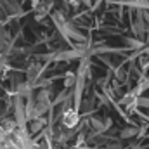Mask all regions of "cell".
Instances as JSON below:
<instances>
[{
  "label": "cell",
  "instance_id": "1",
  "mask_svg": "<svg viewBox=\"0 0 149 149\" xmlns=\"http://www.w3.org/2000/svg\"><path fill=\"white\" fill-rule=\"evenodd\" d=\"M132 30H134V33H137V35H144V31L148 30V23L144 21V17H142V16H139V17L135 19V23H134Z\"/></svg>",
  "mask_w": 149,
  "mask_h": 149
},
{
  "label": "cell",
  "instance_id": "2",
  "mask_svg": "<svg viewBox=\"0 0 149 149\" xmlns=\"http://www.w3.org/2000/svg\"><path fill=\"white\" fill-rule=\"evenodd\" d=\"M47 109H49V102H40V101H37V104H35V111H33V120L42 118V114H45Z\"/></svg>",
  "mask_w": 149,
  "mask_h": 149
},
{
  "label": "cell",
  "instance_id": "3",
  "mask_svg": "<svg viewBox=\"0 0 149 149\" xmlns=\"http://www.w3.org/2000/svg\"><path fill=\"white\" fill-rule=\"evenodd\" d=\"M43 125H45V120H43V118L31 120V123H30V132H31V134H37V132H40V130L43 128Z\"/></svg>",
  "mask_w": 149,
  "mask_h": 149
},
{
  "label": "cell",
  "instance_id": "4",
  "mask_svg": "<svg viewBox=\"0 0 149 149\" xmlns=\"http://www.w3.org/2000/svg\"><path fill=\"white\" fill-rule=\"evenodd\" d=\"M76 121H78V118H76V114H74L73 111L66 113V116H64V125H66V127H74Z\"/></svg>",
  "mask_w": 149,
  "mask_h": 149
},
{
  "label": "cell",
  "instance_id": "5",
  "mask_svg": "<svg viewBox=\"0 0 149 149\" xmlns=\"http://www.w3.org/2000/svg\"><path fill=\"white\" fill-rule=\"evenodd\" d=\"M17 95H30V81H24V83H19V87H17Z\"/></svg>",
  "mask_w": 149,
  "mask_h": 149
},
{
  "label": "cell",
  "instance_id": "6",
  "mask_svg": "<svg viewBox=\"0 0 149 149\" xmlns=\"http://www.w3.org/2000/svg\"><path fill=\"white\" fill-rule=\"evenodd\" d=\"M134 135H137V128H123L121 132H120V137L121 139H130V137H134Z\"/></svg>",
  "mask_w": 149,
  "mask_h": 149
},
{
  "label": "cell",
  "instance_id": "7",
  "mask_svg": "<svg viewBox=\"0 0 149 149\" xmlns=\"http://www.w3.org/2000/svg\"><path fill=\"white\" fill-rule=\"evenodd\" d=\"M90 123H92V127L95 128V130H99V132H102V130H106V125L99 120V118H92L90 120Z\"/></svg>",
  "mask_w": 149,
  "mask_h": 149
},
{
  "label": "cell",
  "instance_id": "8",
  "mask_svg": "<svg viewBox=\"0 0 149 149\" xmlns=\"http://www.w3.org/2000/svg\"><path fill=\"white\" fill-rule=\"evenodd\" d=\"M74 83H76L74 74L73 73H68V74H66V78H64V87H66V88H70V87H73Z\"/></svg>",
  "mask_w": 149,
  "mask_h": 149
},
{
  "label": "cell",
  "instance_id": "9",
  "mask_svg": "<svg viewBox=\"0 0 149 149\" xmlns=\"http://www.w3.org/2000/svg\"><path fill=\"white\" fill-rule=\"evenodd\" d=\"M37 101H40V102H49V90L42 88L37 94Z\"/></svg>",
  "mask_w": 149,
  "mask_h": 149
},
{
  "label": "cell",
  "instance_id": "10",
  "mask_svg": "<svg viewBox=\"0 0 149 149\" xmlns=\"http://www.w3.org/2000/svg\"><path fill=\"white\" fill-rule=\"evenodd\" d=\"M38 74V66H31L30 70H28V80L31 81V80H35Z\"/></svg>",
  "mask_w": 149,
  "mask_h": 149
},
{
  "label": "cell",
  "instance_id": "11",
  "mask_svg": "<svg viewBox=\"0 0 149 149\" xmlns=\"http://www.w3.org/2000/svg\"><path fill=\"white\" fill-rule=\"evenodd\" d=\"M7 40H9V35H7V31H5L3 28H0V45H3Z\"/></svg>",
  "mask_w": 149,
  "mask_h": 149
},
{
  "label": "cell",
  "instance_id": "12",
  "mask_svg": "<svg viewBox=\"0 0 149 149\" xmlns=\"http://www.w3.org/2000/svg\"><path fill=\"white\" fill-rule=\"evenodd\" d=\"M137 104H139L141 108H149V99L148 97H141V99L137 101Z\"/></svg>",
  "mask_w": 149,
  "mask_h": 149
},
{
  "label": "cell",
  "instance_id": "13",
  "mask_svg": "<svg viewBox=\"0 0 149 149\" xmlns=\"http://www.w3.org/2000/svg\"><path fill=\"white\" fill-rule=\"evenodd\" d=\"M80 3H81V0H70V5L74 7V9H76V7H80Z\"/></svg>",
  "mask_w": 149,
  "mask_h": 149
},
{
  "label": "cell",
  "instance_id": "14",
  "mask_svg": "<svg viewBox=\"0 0 149 149\" xmlns=\"http://www.w3.org/2000/svg\"><path fill=\"white\" fill-rule=\"evenodd\" d=\"M111 120H109V118H108V120H106V123H104V125H106V128H109V127H111Z\"/></svg>",
  "mask_w": 149,
  "mask_h": 149
},
{
  "label": "cell",
  "instance_id": "15",
  "mask_svg": "<svg viewBox=\"0 0 149 149\" xmlns=\"http://www.w3.org/2000/svg\"><path fill=\"white\" fill-rule=\"evenodd\" d=\"M81 2H83V3H90V0H81Z\"/></svg>",
  "mask_w": 149,
  "mask_h": 149
}]
</instances>
